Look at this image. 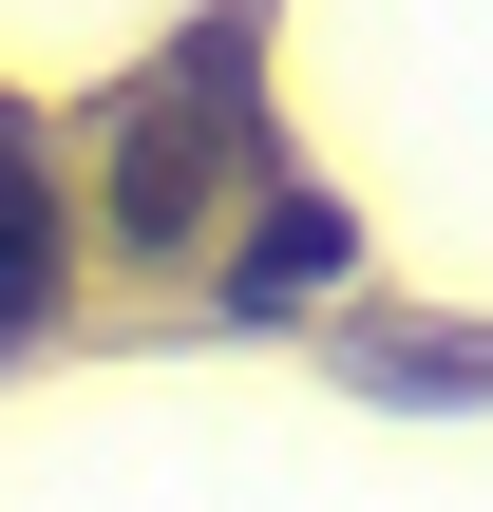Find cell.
<instances>
[{"instance_id": "1", "label": "cell", "mask_w": 493, "mask_h": 512, "mask_svg": "<svg viewBox=\"0 0 493 512\" xmlns=\"http://www.w3.org/2000/svg\"><path fill=\"white\" fill-rule=\"evenodd\" d=\"M228 171H247V19H209V38L114 114V228H133V247H190Z\"/></svg>"}, {"instance_id": "2", "label": "cell", "mask_w": 493, "mask_h": 512, "mask_svg": "<svg viewBox=\"0 0 493 512\" xmlns=\"http://www.w3.org/2000/svg\"><path fill=\"white\" fill-rule=\"evenodd\" d=\"M57 266H76V209H57L38 133L0 114V342H38V323H57Z\"/></svg>"}, {"instance_id": "3", "label": "cell", "mask_w": 493, "mask_h": 512, "mask_svg": "<svg viewBox=\"0 0 493 512\" xmlns=\"http://www.w3.org/2000/svg\"><path fill=\"white\" fill-rule=\"evenodd\" d=\"M342 285V209L323 190H266V228L228 247V323H285V304H323Z\"/></svg>"}]
</instances>
